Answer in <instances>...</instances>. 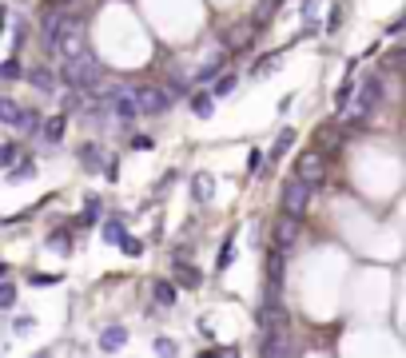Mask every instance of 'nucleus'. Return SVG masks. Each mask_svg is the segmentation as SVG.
<instances>
[{
	"mask_svg": "<svg viewBox=\"0 0 406 358\" xmlns=\"http://www.w3.org/2000/svg\"><path fill=\"white\" fill-rule=\"evenodd\" d=\"M291 144H295V131L287 128V131H283V135H279V140H275V147H271V156H283V151H287V147H291Z\"/></svg>",
	"mask_w": 406,
	"mask_h": 358,
	"instance_id": "nucleus-21",
	"label": "nucleus"
},
{
	"mask_svg": "<svg viewBox=\"0 0 406 358\" xmlns=\"http://www.w3.org/2000/svg\"><path fill=\"white\" fill-rule=\"evenodd\" d=\"M176 279L183 283V287H199V283H203V275H199L195 267H179V271H176Z\"/></svg>",
	"mask_w": 406,
	"mask_h": 358,
	"instance_id": "nucleus-16",
	"label": "nucleus"
},
{
	"mask_svg": "<svg viewBox=\"0 0 406 358\" xmlns=\"http://www.w3.org/2000/svg\"><path fill=\"white\" fill-rule=\"evenodd\" d=\"M279 4H283V0H263V4H259V12H255V20H259V24H263V20L271 17V12H275Z\"/></svg>",
	"mask_w": 406,
	"mask_h": 358,
	"instance_id": "nucleus-23",
	"label": "nucleus"
},
{
	"mask_svg": "<svg viewBox=\"0 0 406 358\" xmlns=\"http://www.w3.org/2000/svg\"><path fill=\"white\" fill-rule=\"evenodd\" d=\"M251 36H255V24L239 20V24L228 32V44H231V48H243V44H251Z\"/></svg>",
	"mask_w": 406,
	"mask_h": 358,
	"instance_id": "nucleus-10",
	"label": "nucleus"
},
{
	"mask_svg": "<svg viewBox=\"0 0 406 358\" xmlns=\"http://www.w3.org/2000/svg\"><path fill=\"white\" fill-rule=\"evenodd\" d=\"M267 275H271V283H279V279H283V255H279V247L267 255Z\"/></svg>",
	"mask_w": 406,
	"mask_h": 358,
	"instance_id": "nucleus-15",
	"label": "nucleus"
},
{
	"mask_svg": "<svg viewBox=\"0 0 406 358\" xmlns=\"http://www.w3.org/2000/svg\"><path fill=\"white\" fill-rule=\"evenodd\" d=\"M120 243H124L128 255H144V243H140V239H120Z\"/></svg>",
	"mask_w": 406,
	"mask_h": 358,
	"instance_id": "nucleus-29",
	"label": "nucleus"
},
{
	"mask_svg": "<svg viewBox=\"0 0 406 358\" xmlns=\"http://www.w3.org/2000/svg\"><path fill=\"white\" fill-rule=\"evenodd\" d=\"M212 108H215V96H195V100H192V112L203 115V120L212 115Z\"/></svg>",
	"mask_w": 406,
	"mask_h": 358,
	"instance_id": "nucleus-18",
	"label": "nucleus"
},
{
	"mask_svg": "<svg viewBox=\"0 0 406 358\" xmlns=\"http://www.w3.org/2000/svg\"><path fill=\"white\" fill-rule=\"evenodd\" d=\"M319 144H323L326 151H331V147L339 144V131H335V128H323V131H319Z\"/></svg>",
	"mask_w": 406,
	"mask_h": 358,
	"instance_id": "nucleus-24",
	"label": "nucleus"
},
{
	"mask_svg": "<svg viewBox=\"0 0 406 358\" xmlns=\"http://www.w3.org/2000/svg\"><path fill=\"white\" fill-rule=\"evenodd\" d=\"M4 24H8V20H4V8H0V32H4Z\"/></svg>",
	"mask_w": 406,
	"mask_h": 358,
	"instance_id": "nucleus-35",
	"label": "nucleus"
},
{
	"mask_svg": "<svg viewBox=\"0 0 406 358\" xmlns=\"http://www.w3.org/2000/svg\"><path fill=\"white\" fill-rule=\"evenodd\" d=\"M151 294H156V303H160V307H172V303H176V287H172V283H156Z\"/></svg>",
	"mask_w": 406,
	"mask_h": 358,
	"instance_id": "nucleus-12",
	"label": "nucleus"
},
{
	"mask_svg": "<svg viewBox=\"0 0 406 358\" xmlns=\"http://www.w3.org/2000/svg\"><path fill=\"white\" fill-rule=\"evenodd\" d=\"M108 108H112V115H116V120H120V124H136V120H140V108H136V96H131L128 88H120V92H116V96H112V104H108Z\"/></svg>",
	"mask_w": 406,
	"mask_h": 358,
	"instance_id": "nucleus-7",
	"label": "nucleus"
},
{
	"mask_svg": "<svg viewBox=\"0 0 406 358\" xmlns=\"http://www.w3.org/2000/svg\"><path fill=\"white\" fill-rule=\"evenodd\" d=\"M33 84L40 92H52V88H56V76H52L48 68H33Z\"/></svg>",
	"mask_w": 406,
	"mask_h": 358,
	"instance_id": "nucleus-14",
	"label": "nucleus"
},
{
	"mask_svg": "<svg viewBox=\"0 0 406 358\" xmlns=\"http://www.w3.org/2000/svg\"><path fill=\"white\" fill-rule=\"evenodd\" d=\"M299 235H303V219H295V215H279L275 219V227H271V239H275L279 251H287V247L299 243Z\"/></svg>",
	"mask_w": 406,
	"mask_h": 358,
	"instance_id": "nucleus-5",
	"label": "nucleus"
},
{
	"mask_svg": "<svg viewBox=\"0 0 406 358\" xmlns=\"http://www.w3.org/2000/svg\"><path fill=\"white\" fill-rule=\"evenodd\" d=\"M12 303H17V287L12 283H0V310H8Z\"/></svg>",
	"mask_w": 406,
	"mask_h": 358,
	"instance_id": "nucleus-19",
	"label": "nucleus"
},
{
	"mask_svg": "<svg viewBox=\"0 0 406 358\" xmlns=\"http://www.w3.org/2000/svg\"><path fill=\"white\" fill-rule=\"evenodd\" d=\"M235 76H219V84H212V96L219 100V96H231V92H235Z\"/></svg>",
	"mask_w": 406,
	"mask_h": 358,
	"instance_id": "nucleus-17",
	"label": "nucleus"
},
{
	"mask_svg": "<svg viewBox=\"0 0 406 358\" xmlns=\"http://www.w3.org/2000/svg\"><path fill=\"white\" fill-rule=\"evenodd\" d=\"M72 24H80V20L72 17V12H64V8L56 4V12H48V17H44V24H40V28H44V44H52V40H56L60 32H68Z\"/></svg>",
	"mask_w": 406,
	"mask_h": 358,
	"instance_id": "nucleus-6",
	"label": "nucleus"
},
{
	"mask_svg": "<svg viewBox=\"0 0 406 358\" xmlns=\"http://www.w3.org/2000/svg\"><path fill=\"white\" fill-rule=\"evenodd\" d=\"M131 147H136V151H151V140H147V135H136V140H131Z\"/></svg>",
	"mask_w": 406,
	"mask_h": 358,
	"instance_id": "nucleus-33",
	"label": "nucleus"
},
{
	"mask_svg": "<svg viewBox=\"0 0 406 358\" xmlns=\"http://www.w3.org/2000/svg\"><path fill=\"white\" fill-rule=\"evenodd\" d=\"M64 128H68V115H52L48 124H44V135H48L52 144H56V140L64 135Z\"/></svg>",
	"mask_w": 406,
	"mask_h": 358,
	"instance_id": "nucleus-13",
	"label": "nucleus"
},
{
	"mask_svg": "<svg viewBox=\"0 0 406 358\" xmlns=\"http://www.w3.org/2000/svg\"><path fill=\"white\" fill-rule=\"evenodd\" d=\"M17 120H20V104H12V100H4V96H0V124L17 128Z\"/></svg>",
	"mask_w": 406,
	"mask_h": 358,
	"instance_id": "nucleus-11",
	"label": "nucleus"
},
{
	"mask_svg": "<svg viewBox=\"0 0 406 358\" xmlns=\"http://www.w3.org/2000/svg\"><path fill=\"white\" fill-rule=\"evenodd\" d=\"M295 176L299 179H307L311 187L323 179V156L319 151H307V156H299V167H295Z\"/></svg>",
	"mask_w": 406,
	"mask_h": 358,
	"instance_id": "nucleus-8",
	"label": "nucleus"
},
{
	"mask_svg": "<svg viewBox=\"0 0 406 358\" xmlns=\"http://www.w3.org/2000/svg\"><path fill=\"white\" fill-rule=\"evenodd\" d=\"M80 163H88V167H100V151L92 144H84L80 147Z\"/></svg>",
	"mask_w": 406,
	"mask_h": 358,
	"instance_id": "nucleus-22",
	"label": "nucleus"
},
{
	"mask_svg": "<svg viewBox=\"0 0 406 358\" xmlns=\"http://www.w3.org/2000/svg\"><path fill=\"white\" fill-rule=\"evenodd\" d=\"M131 96H136V108H140V115H163L167 108H172V92H163V88H156V84H147V88H136Z\"/></svg>",
	"mask_w": 406,
	"mask_h": 358,
	"instance_id": "nucleus-3",
	"label": "nucleus"
},
{
	"mask_svg": "<svg viewBox=\"0 0 406 358\" xmlns=\"http://www.w3.org/2000/svg\"><path fill=\"white\" fill-rule=\"evenodd\" d=\"M271 68H279V52H275V56H267V60H259V64H255V72L263 76V72H271Z\"/></svg>",
	"mask_w": 406,
	"mask_h": 358,
	"instance_id": "nucleus-28",
	"label": "nucleus"
},
{
	"mask_svg": "<svg viewBox=\"0 0 406 358\" xmlns=\"http://www.w3.org/2000/svg\"><path fill=\"white\" fill-rule=\"evenodd\" d=\"M60 80L68 88H76V92H96L100 80H104V64H100L92 52H80V56H72L60 64Z\"/></svg>",
	"mask_w": 406,
	"mask_h": 358,
	"instance_id": "nucleus-1",
	"label": "nucleus"
},
{
	"mask_svg": "<svg viewBox=\"0 0 406 358\" xmlns=\"http://www.w3.org/2000/svg\"><path fill=\"white\" fill-rule=\"evenodd\" d=\"M36 287H52V283H60V275H33Z\"/></svg>",
	"mask_w": 406,
	"mask_h": 358,
	"instance_id": "nucleus-31",
	"label": "nucleus"
},
{
	"mask_svg": "<svg viewBox=\"0 0 406 358\" xmlns=\"http://www.w3.org/2000/svg\"><path fill=\"white\" fill-rule=\"evenodd\" d=\"M60 60H72V56H80V52H88V32H84V24H72L68 32H60L56 40L48 44Z\"/></svg>",
	"mask_w": 406,
	"mask_h": 358,
	"instance_id": "nucleus-4",
	"label": "nucleus"
},
{
	"mask_svg": "<svg viewBox=\"0 0 406 358\" xmlns=\"http://www.w3.org/2000/svg\"><path fill=\"white\" fill-rule=\"evenodd\" d=\"M351 92H355V84L347 80V84H342V88H339V92H335V104H339V108H342V104L351 100Z\"/></svg>",
	"mask_w": 406,
	"mask_h": 358,
	"instance_id": "nucleus-26",
	"label": "nucleus"
},
{
	"mask_svg": "<svg viewBox=\"0 0 406 358\" xmlns=\"http://www.w3.org/2000/svg\"><path fill=\"white\" fill-rule=\"evenodd\" d=\"M311 207V183L307 179H287V187H283V211L295 215V219H303Z\"/></svg>",
	"mask_w": 406,
	"mask_h": 358,
	"instance_id": "nucleus-2",
	"label": "nucleus"
},
{
	"mask_svg": "<svg viewBox=\"0 0 406 358\" xmlns=\"http://www.w3.org/2000/svg\"><path fill=\"white\" fill-rule=\"evenodd\" d=\"M207 191H212V183H207V176H199V183H195V196L207 199Z\"/></svg>",
	"mask_w": 406,
	"mask_h": 358,
	"instance_id": "nucleus-30",
	"label": "nucleus"
},
{
	"mask_svg": "<svg viewBox=\"0 0 406 358\" xmlns=\"http://www.w3.org/2000/svg\"><path fill=\"white\" fill-rule=\"evenodd\" d=\"M12 160H17V147H12V144H4V147H0V167H8Z\"/></svg>",
	"mask_w": 406,
	"mask_h": 358,
	"instance_id": "nucleus-27",
	"label": "nucleus"
},
{
	"mask_svg": "<svg viewBox=\"0 0 406 358\" xmlns=\"http://www.w3.org/2000/svg\"><path fill=\"white\" fill-rule=\"evenodd\" d=\"M48 247H60V251H68V239H64V235H52Z\"/></svg>",
	"mask_w": 406,
	"mask_h": 358,
	"instance_id": "nucleus-34",
	"label": "nucleus"
},
{
	"mask_svg": "<svg viewBox=\"0 0 406 358\" xmlns=\"http://www.w3.org/2000/svg\"><path fill=\"white\" fill-rule=\"evenodd\" d=\"M124 342H128V330H124V326H108V330L100 335V350H104V355H116V350H124Z\"/></svg>",
	"mask_w": 406,
	"mask_h": 358,
	"instance_id": "nucleus-9",
	"label": "nucleus"
},
{
	"mask_svg": "<svg viewBox=\"0 0 406 358\" xmlns=\"http://www.w3.org/2000/svg\"><path fill=\"white\" fill-rule=\"evenodd\" d=\"M0 76H4V80H20V76H24V68H20L17 60H4V64H0Z\"/></svg>",
	"mask_w": 406,
	"mask_h": 358,
	"instance_id": "nucleus-20",
	"label": "nucleus"
},
{
	"mask_svg": "<svg viewBox=\"0 0 406 358\" xmlns=\"http://www.w3.org/2000/svg\"><path fill=\"white\" fill-rule=\"evenodd\" d=\"M104 239H108V243H120V239H124L120 223H108V227H104Z\"/></svg>",
	"mask_w": 406,
	"mask_h": 358,
	"instance_id": "nucleus-25",
	"label": "nucleus"
},
{
	"mask_svg": "<svg viewBox=\"0 0 406 358\" xmlns=\"http://www.w3.org/2000/svg\"><path fill=\"white\" fill-rule=\"evenodd\" d=\"M156 350H160V355H176V342H172V339H160V342H156Z\"/></svg>",
	"mask_w": 406,
	"mask_h": 358,
	"instance_id": "nucleus-32",
	"label": "nucleus"
},
{
	"mask_svg": "<svg viewBox=\"0 0 406 358\" xmlns=\"http://www.w3.org/2000/svg\"><path fill=\"white\" fill-rule=\"evenodd\" d=\"M48 4H60V8H64V4H72V0H48Z\"/></svg>",
	"mask_w": 406,
	"mask_h": 358,
	"instance_id": "nucleus-36",
	"label": "nucleus"
}]
</instances>
